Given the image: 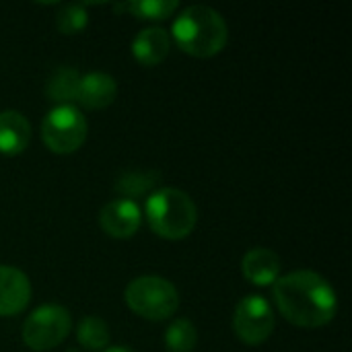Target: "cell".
Instances as JSON below:
<instances>
[{
    "label": "cell",
    "mask_w": 352,
    "mask_h": 352,
    "mask_svg": "<svg viewBox=\"0 0 352 352\" xmlns=\"http://www.w3.org/2000/svg\"><path fill=\"white\" fill-rule=\"evenodd\" d=\"M274 305L280 316L305 330L328 326L338 311L334 287L314 270H295L272 285Z\"/></svg>",
    "instance_id": "obj_1"
},
{
    "label": "cell",
    "mask_w": 352,
    "mask_h": 352,
    "mask_svg": "<svg viewBox=\"0 0 352 352\" xmlns=\"http://www.w3.org/2000/svg\"><path fill=\"white\" fill-rule=\"evenodd\" d=\"M171 35L182 52L194 58H212L225 50L229 29L221 12L204 4H194L175 16Z\"/></svg>",
    "instance_id": "obj_2"
},
{
    "label": "cell",
    "mask_w": 352,
    "mask_h": 352,
    "mask_svg": "<svg viewBox=\"0 0 352 352\" xmlns=\"http://www.w3.org/2000/svg\"><path fill=\"white\" fill-rule=\"evenodd\" d=\"M146 219L151 229L169 241L186 239L198 221L194 200L177 188H161L146 200Z\"/></svg>",
    "instance_id": "obj_3"
},
{
    "label": "cell",
    "mask_w": 352,
    "mask_h": 352,
    "mask_svg": "<svg viewBox=\"0 0 352 352\" xmlns=\"http://www.w3.org/2000/svg\"><path fill=\"white\" fill-rule=\"evenodd\" d=\"M126 305L148 322L169 320L179 307L177 289L161 276H138L124 293Z\"/></svg>",
    "instance_id": "obj_4"
},
{
    "label": "cell",
    "mask_w": 352,
    "mask_h": 352,
    "mask_svg": "<svg viewBox=\"0 0 352 352\" xmlns=\"http://www.w3.org/2000/svg\"><path fill=\"white\" fill-rule=\"evenodd\" d=\"M89 134L87 118L78 107L70 105H56L47 111L41 122V140L47 151L56 155H70L76 153Z\"/></svg>",
    "instance_id": "obj_5"
},
{
    "label": "cell",
    "mask_w": 352,
    "mask_h": 352,
    "mask_svg": "<svg viewBox=\"0 0 352 352\" xmlns=\"http://www.w3.org/2000/svg\"><path fill=\"white\" fill-rule=\"evenodd\" d=\"M72 330V318L62 305H41L33 309L21 330L23 342L35 352H45L60 346Z\"/></svg>",
    "instance_id": "obj_6"
},
{
    "label": "cell",
    "mask_w": 352,
    "mask_h": 352,
    "mask_svg": "<svg viewBox=\"0 0 352 352\" xmlns=\"http://www.w3.org/2000/svg\"><path fill=\"white\" fill-rule=\"evenodd\" d=\"M272 330L274 314L270 303L262 295H245L233 314L235 336L248 346H258L272 336Z\"/></svg>",
    "instance_id": "obj_7"
},
{
    "label": "cell",
    "mask_w": 352,
    "mask_h": 352,
    "mask_svg": "<svg viewBox=\"0 0 352 352\" xmlns=\"http://www.w3.org/2000/svg\"><path fill=\"white\" fill-rule=\"evenodd\" d=\"M142 223L140 206L128 198H116L107 202L99 212V225L105 235L113 239H128L132 237Z\"/></svg>",
    "instance_id": "obj_8"
},
{
    "label": "cell",
    "mask_w": 352,
    "mask_h": 352,
    "mask_svg": "<svg viewBox=\"0 0 352 352\" xmlns=\"http://www.w3.org/2000/svg\"><path fill=\"white\" fill-rule=\"evenodd\" d=\"M31 299V283L27 274L14 266L0 264V318L21 314Z\"/></svg>",
    "instance_id": "obj_9"
},
{
    "label": "cell",
    "mask_w": 352,
    "mask_h": 352,
    "mask_svg": "<svg viewBox=\"0 0 352 352\" xmlns=\"http://www.w3.org/2000/svg\"><path fill=\"white\" fill-rule=\"evenodd\" d=\"M118 97V82L107 72H89L80 76L76 101L87 109H105Z\"/></svg>",
    "instance_id": "obj_10"
},
{
    "label": "cell",
    "mask_w": 352,
    "mask_h": 352,
    "mask_svg": "<svg viewBox=\"0 0 352 352\" xmlns=\"http://www.w3.org/2000/svg\"><path fill=\"white\" fill-rule=\"evenodd\" d=\"M241 272L256 287H270L280 278V258L268 248H254L241 260Z\"/></svg>",
    "instance_id": "obj_11"
},
{
    "label": "cell",
    "mask_w": 352,
    "mask_h": 352,
    "mask_svg": "<svg viewBox=\"0 0 352 352\" xmlns=\"http://www.w3.org/2000/svg\"><path fill=\"white\" fill-rule=\"evenodd\" d=\"M29 140L31 124L21 111H0V155L16 157L29 146Z\"/></svg>",
    "instance_id": "obj_12"
},
{
    "label": "cell",
    "mask_w": 352,
    "mask_h": 352,
    "mask_svg": "<svg viewBox=\"0 0 352 352\" xmlns=\"http://www.w3.org/2000/svg\"><path fill=\"white\" fill-rule=\"evenodd\" d=\"M171 47V37L163 27H148L132 41V56L142 66H159Z\"/></svg>",
    "instance_id": "obj_13"
},
{
    "label": "cell",
    "mask_w": 352,
    "mask_h": 352,
    "mask_svg": "<svg viewBox=\"0 0 352 352\" xmlns=\"http://www.w3.org/2000/svg\"><path fill=\"white\" fill-rule=\"evenodd\" d=\"M78 82H80V74H78L76 68L60 66V68L54 70V74L47 78L45 95H47L50 101H54V103H58V105H70V101H76Z\"/></svg>",
    "instance_id": "obj_14"
},
{
    "label": "cell",
    "mask_w": 352,
    "mask_h": 352,
    "mask_svg": "<svg viewBox=\"0 0 352 352\" xmlns=\"http://www.w3.org/2000/svg\"><path fill=\"white\" fill-rule=\"evenodd\" d=\"M177 8H179L177 0H134L113 6L116 12H130L132 16L146 19V21H165L173 16Z\"/></svg>",
    "instance_id": "obj_15"
},
{
    "label": "cell",
    "mask_w": 352,
    "mask_h": 352,
    "mask_svg": "<svg viewBox=\"0 0 352 352\" xmlns=\"http://www.w3.org/2000/svg\"><path fill=\"white\" fill-rule=\"evenodd\" d=\"M196 344H198V332L190 320L182 318L171 322V326L165 332L167 352H194Z\"/></svg>",
    "instance_id": "obj_16"
},
{
    "label": "cell",
    "mask_w": 352,
    "mask_h": 352,
    "mask_svg": "<svg viewBox=\"0 0 352 352\" xmlns=\"http://www.w3.org/2000/svg\"><path fill=\"white\" fill-rule=\"evenodd\" d=\"M76 338L87 351H103L109 344V328L99 318H82L76 328Z\"/></svg>",
    "instance_id": "obj_17"
},
{
    "label": "cell",
    "mask_w": 352,
    "mask_h": 352,
    "mask_svg": "<svg viewBox=\"0 0 352 352\" xmlns=\"http://www.w3.org/2000/svg\"><path fill=\"white\" fill-rule=\"evenodd\" d=\"M89 23V14L82 4H64L56 14V27L62 35H76Z\"/></svg>",
    "instance_id": "obj_18"
},
{
    "label": "cell",
    "mask_w": 352,
    "mask_h": 352,
    "mask_svg": "<svg viewBox=\"0 0 352 352\" xmlns=\"http://www.w3.org/2000/svg\"><path fill=\"white\" fill-rule=\"evenodd\" d=\"M157 177L159 175L153 171H128L118 179L116 190L122 192L124 196H128V200H132V196L146 194L157 184Z\"/></svg>",
    "instance_id": "obj_19"
},
{
    "label": "cell",
    "mask_w": 352,
    "mask_h": 352,
    "mask_svg": "<svg viewBox=\"0 0 352 352\" xmlns=\"http://www.w3.org/2000/svg\"><path fill=\"white\" fill-rule=\"evenodd\" d=\"M103 352H134L128 346H111V349H103Z\"/></svg>",
    "instance_id": "obj_20"
},
{
    "label": "cell",
    "mask_w": 352,
    "mask_h": 352,
    "mask_svg": "<svg viewBox=\"0 0 352 352\" xmlns=\"http://www.w3.org/2000/svg\"><path fill=\"white\" fill-rule=\"evenodd\" d=\"M66 352H80V351H78V349H68Z\"/></svg>",
    "instance_id": "obj_21"
}]
</instances>
